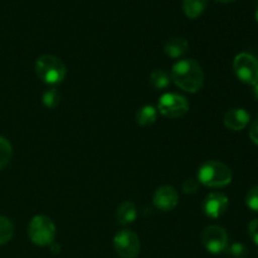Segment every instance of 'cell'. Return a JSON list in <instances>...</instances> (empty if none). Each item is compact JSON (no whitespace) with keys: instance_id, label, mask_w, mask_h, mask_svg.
Instances as JSON below:
<instances>
[{"instance_id":"8","label":"cell","mask_w":258,"mask_h":258,"mask_svg":"<svg viewBox=\"0 0 258 258\" xmlns=\"http://www.w3.org/2000/svg\"><path fill=\"white\" fill-rule=\"evenodd\" d=\"M202 242L207 251L213 254H219L227 251L229 238L223 227L209 226L202 233Z\"/></svg>"},{"instance_id":"20","label":"cell","mask_w":258,"mask_h":258,"mask_svg":"<svg viewBox=\"0 0 258 258\" xmlns=\"http://www.w3.org/2000/svg\"><path fill=\"white\" fill-rule=\"evenodd\" d=\"M246 204L251 211L258 212V185L248 190L246 196Z\"/></svg>"},{"instance_id":"27","label":"cell","mask_w":258,"mask_h":258,"mask_svg":"<svg viewBox=\"0 0 258 258\" xmlns=\"http://www.w3.org/2000/svg\"><path fill=\"white\" fill-rule=\"evenodd\" d=\"M254 18H256V20H257V23H258V5H257V8H256V13H254Z\"/></svg>"},{"instance_id":"24","label":"cell","mask_w":258,"mask_h":258,"mask_svg":"<svg viewBox=\"0 0 258 258\" xmlns=\"http://www.w3.org/2000/svg\"><path fill=\"white\" fill-rule=\"evenodd\" d=\"M249 139L252 140V143L258 146V118L252 123L251 128H249Z\"/></svg>"},{"instance_id":"12","label":"cell","mask_w":258,"mask_h":258,"mask_svg":"<svg viewBox=\"0 0 258 258\" xmlns=\"http://www.w3.org/2000/svg\"><path fill=\"white\" fill-rule=\"evenodd\" d=\"M189 49V43L185 38L181 37H173L165 43V47H164V52L168 57L176 59V58H180L188 52Z\"/></svg>"},{"instance_id":"26","label":"cell","mask_w":258,"mask_h":258,"mask_svg":"<svg viewBox=\"0 0 258 258\" xmlns=\"http://www.w3.org/2000/svg\"><path fill=\"white\" fill-rule=\"evenodd\" d=\"M216 2H218V3H222V4H228V3L236 2V0H216Z\"/></svg>"},{"instance_id":"17","label":"cell","mask_w":258,"mask_h":258,"mask_svg":"<svg viewBox=\"0 0 258 258\" xmlns=\"http://www.w3.org/2000/svg\"><path fill=\"white\" fill-rule=\"evenodd\" d=\"M14 236V224L9 218L0 216V246L8 243Z\"/></svg>"},{"instance_id":"13","label":"cell","mask_w":258,"mask_h":258,"mask_svg":"<svg viewBox=\"0 0 258 258\" xmlns=\"http://www.w3.org/2000/svg\"><path fill=\"white\" fill-rule=\"evenodd\" d=\"M136 217H138L136 206L133 202L128 201L121 203L117 208V212H116V219L121 226H128V224L134 223L136 221Z\"/></svg>"},{"instance_id":"9","label":"cell","mask_w":258,"mask_h":258,"mask_svg":"<svg viewBox=\"0 0 258 258\" xmlns=\"http://www.w3.org/2000/svg\"><path fill=\"white\" fill-rule=\"evenodd\" d=\"M229 206L228 197L219 191H213L208 194L203 202V212L209 218H221L227 212Z\"/></svg>"},{"instance_id":"15","label":"cell","mask_w":258,"mask_h":258,"mask_svg":"<svg viewBox=\"0 0 258 258\" xmlns=\"http://www.w3.org/2000/svg\"><path fill=\"white\" fill-rule=\"evenodd\" d=\"M208 0H183V12L190 19L201 17L207 9Z\"/></svg>"},{"instance_id":"5","label":"cell","mask_w":258,"mask_h":258,"mask_svg":"<svg viewBox=\"0 0 258 258\" xmlns=\"http://www.w3.org/2000/svg\"><path fill=\"white\" fill-rule=\"evenodd\" d=\"M233 71L237 78L246 85L258 83V59L251 53H239L233 60Z\"/></svg>"},{"instance_id":"10","label":"cell","mask_w":258,"mask_h":258,"mask_svg":"<svg viewBox=\"0 0 258 258\" xmlns=\"http://www.w3.org/2000/svg\"><path fill=\"white\" fill-rule=\"evenodd\" d=\"M153 203L161 212H171L179 203V194L171 185H163L156 189L153 197Z\"/></svg>"},{"instance_id":"16","label":"cell","mask_w":258,"mask_h":258,"mask_svg":"<svg viewBox=\"0 0 258 258\" xmlns=\"http://www.w3.org/2000/svg\"><path fill=\"white\" fill-rule=\"evenodd\" d=\"M149 82L155 90H165L170 86L171 76L165 70H155L149 76Z\"/></svg>"},{"instance_id":"14","label":"cell","mask_w":258,"mask_h":258,"mask_svg":"<svg viewBox=\"0 0 258 258\" xmlns=\"http://www.w3.org/2000/svg\"><path fill=\"white\" fill-rule=\"evenodd\" d=\"M156 117H158V110L151 105H145L143 107H140L136 111L135 115L136 123L140 126H144V127L153 125L156 121Z\"/></svg>"},{"instance_id":"11","label":"cell","mask_w":258,"mask_h":258,"mask_svg":"<svg viewBox=\"0 0 258 258\" xmlns=\"http://www.w3.org/2000/svg\"><path fill=\"white\" fill-rule=\"evenodd\" d=\"M249 121H251V115L248 113V111L244 110V108L237 107L227 111L226 115H224L223 122L228 130L241 131L248 125Z\"/></svg>"},{"instance_id":"4","label":"cell","mask_w":258,"mask_h":258,"mask_svg":"<svg viewBox=\"0 0 258 258\" xmlns=\"http://www.w3.org/2000/svg\"><path fill=\"white\" fill-rule=\"evenodd\" d=\"M55 224L47 216H35L28 226V236L34 244L39 247L50 246L55 238Z\"/></svg>"},{"instance_id":"2","label":"cell","mask_w":258,"mask_h":258,"mask_svg":"<svg viewBox=\"0 0 258 258\" xmlns=\"http://www.w3.org/2000/svg\"><path fill=\"white\" fill-rule=\"evenodd\" d=\"M197 180L208 188H224L231 184L232 170L222 161L208 160L199 168Z\"/></svg>"},{"instance_id":"19","label":"cell","mask_w":258,"mask_h":258,"mask_svg":"<svg viewBox=\"0 0 258 258\" xmlns=\"http://www.w3.org/2000/svg\"><path fill=\"white\" fill-rule=\"evenodd\" d=\"M43 105L48 108H54L55 106L59 103L60 101V93L55 88H48L44 93H43Z\"/></svg>"},{"instance_id":"25","label":"cell","mask_w":258,"mask_h":258,"mask_svg":"<svg viewBox=\"0 0 258 258\" xmlns=\"http://www.w3.org/2000/svg\"><path fill=\"white\" fill-rule=\"evenodd\" d=\"M253 96L258 100V83L253 86Z\"/></svg>"},{"instance_id":"21","label":"cell","mask_w":258,"mask_h":258,"mask_svg":"<svg viewBox=\"0 0 258 258\" xmlns=\"http://www.w3.org/2000/svg\"><path fill=\"white\" fill-rule=\"evenodd\" d=\"M199 181L197 179H186L183 184V190L185 194H194L197 190H198Z\"/></svg>"},{"instance_id":"22","label":"cell","mask_w":258,"mask_h":258,"mask_svg":"<svg viewBox=\"0 0 258 258\" xmlns=\"http://www.w3.org/2000/svg\"><path fill=\"white\" fill-rule=\"evenodd\" d=\"M228 252H229V254L234 258H243L244 256H246V248H244V247L239 243H236V244H233V246L229 247Z\"/></svg>"},{"instance_id":"3","label":"cell","mask_w":258,"mask_h":258,"mask_svg":"<svg viewBox=\"0 0 258 258\" xmlns=\"http://www.w3.org/2000/svg\"><path fill=\"white\" fill-rule=\"evenodd\" d=\"M35 73L44 83L59 85L67 75V67L60 58L52 54H43L35 60Z\"/></svg>"},{"instance_id":"7","label":"cell","mask_w":258,"mask_h":258,"mask_svg":"<svg viewBox=\"0 0 258 258\" xmlns=\"http://www.w3.org/2000/svg\"><path fill=\"white\" fill-rule=\"evenodd\" d=\"M113 247L121 258H136L141 249L140 238L131 229H121L113 237Z\"/></svg>"},{"instance_id":"18","label":"cell","mask_w":258,"mask_h":258,"mask_svg":"<svg viewBox=\"0 0 258 258\" xmlns=\"http://www.w3.org/2000/svg\"><path fill=\"white\" fill-rule=\"evenodd\" d=\"M13 156L12 144L8 139L0 136V170L10 163Z\"/></svg>"},{"instance_id":"6","label":"cell","mask_w":258,"mask_h":258,"mask_svg":"<svg viewBox=\"0 0 258 258\" xmlns=\"http://www.w3.org/2000/svg\"><path fill=\"white\" fill-rule=\"evenodd\" d=\"M159 113L168 118H179L186 115L189 111V102L179 93H164L158 102Z\"/></svg>"},{"instance_id":"23","label":"cell","mask_w":258,"mask_h":258,"mask_svg":"<svg viewBox=\"0 0 258 258\" xmlns=\"http://www.w3.org/2000/svg\"><path fill=\"white\" fill-rule=\"evenodd\" d=\"M248 233L252 241L258 246V219H253L248 226Z\"/></svg>"},{"instance_id":"1","label":"cell","mask_w":258,"mask_h":258,"mask_svg":"<svg viewBox=\"0 0 258 258\" xmlns=\"http://www.w3.org/2000/svg\"><path fill=\"white\" fill-rule=\"evenodd\" d=\"M171 81L180 90L189 93H197L204 85V72L202 66L193 58L180 59L171 68Z\"/></svg>"}]
</instances>
